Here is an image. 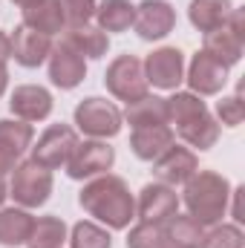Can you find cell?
<instances>
[{"label": "cell", "instance_id": "29", "mask_svg": "<svg viewBox=\"0 0 245 248\" xmlns=\"http://www.w3.org/2000/svg\"><path fill=\"white\" fill-rule=\"evenodd\" d=\"M127 248H170L165 228L153 225V222H138L130 234H127Z\"/></svg>", "mask_w": 245, "mask_h": 248}, {"label": "cell", "instance_id": "22", "mask_svg": "<svg viewBox=\"0 0 245 248\" xmlns=\"http://www.w3.org/2000/svg\"><path fill=\"white\" fill-rule=\"evenodd\" d=\"M124 122L130 124L133 130L136 127H153V124H168V101L159 98V95H141L138 101L127 104L124 110Z\"/></svg>", "mask_w": 245, "mask_h": 248}, {"label": "cell", "instance_id": "37", "mask_svg": "<svg viewBox=\"0 0 245 248\" xmlns=\"http://www.w3.org/2000/svg\"><path fill=\"white\" fill-rule=\"evenodd\" d=\"M6 196H9V190H6V182L0 179V208H3V202H6Z\"/></svg>", "mask_w": 245, "mask_h": 248}, {"label": "cell", "instance_id": "12", "mask_svg": "<svg viewBox=\"0 0 245 248\" xmlns=\"http://www.w3.org/2000/svg\"><path fill=\"white\" fill-rule=\"evenodd\" d=\"M199 170V159L190 147L182 144H170L156 162H153V173L162 185H184L193 173Z\"/></svg>", "mask_w": 245, "mask_h": 248}, {"label": "cell", "instance_id": "9", "mask_svg": "<svg viewBox=\"0 0 245 248\" xmlns=\"http://www.w3.org/2000/svg\"><path fill=\"white\" fill-rule=\"evenodd\" d=\"M144 63V78L147 84L159 87V90H176L184 81V55L176 46H162L156 52L147 55Z\"/></svg>", "mask_w": 245, "mask_h": 248}, {"label": "cell", "instance_id": "11", "mask_svg": "<svg viewBox=\"0 0 245 248\" xmlns=\"http://www.w3.org/2000/svg\"><path fill=\"white\" fill-rule=\"evenodd\" d=\"M133 26H136L141 41H162L165 35L173 32L176 12L168 0H144L141 6H136Z\"/></svg>", "mask_w": 245, "mask_h": 248}, {"label": "cell", "instance_id": "4", "mask_svg": "<svg viewBox=\"0 0 245 248\" xmlns=\"http://www.w3.org/2000/svg\"><path fill=\"white\" fill-rule=\"evenodd\" d=\"M52 193V170L41 168L38 162H17V168L12 170V185L9 196H15L17 205L23 208H41Z\"/></svg>", "mask_w": 245, "mask_h": 248}, {"label": "cell", "instance_id": "16", "mask_svg": "<svg viewBox=\"0 0 245 248\" xmlns=\"http://www.w3.org/2000/svg\"><path fill=\"white\" fill-rule=\"evenodd\" d=\"M9 107L20 122H44L52 113V95L44 87L23 84V87H15V93L9 98Z\"/></svg>", "mask_w": 245, "mask_h": 248}, {"label": "cell", "instance_id": "23", "mask_svg": "<svg viewBox=\"0 0 245 248\" xmlns=\"http://www.w3.org/2000/svg\"><path fill=\"white\" fill-rule=\"evenodd\" d=\"M162 228H165L170 248H199L202 237H205V225L196 222L190 214H173Z\"/></svg>", "mask_w": 245, "mask_h": 248}, {"label": "cell", "instance_id": "33", "mask_svg": "<svg viewBox=\"0 0 245 248\" xmlns=\"http://www.w3.org/2000/svg\"><path fill=\"white\" fill-rule=\"evenodd\" d=\"M12 58V41H9V35L0 29V66H6Z\"/></svg>", "mask_w": 245, "mask_h": 248}, {"label": "cell", "instance_id": "15", "mask_svg": "<svg viewBox=\"0 0 245 248\" xmlns=\"http://www.w3.org/2000/svg\"><path fill=\"white\" fill-rule=\"evenodd\" d=\"M9 41H12V58L26 69L41 66L52 52V38H46V35H41L23 23L15 29V35H9Z\"/></svg>", "mask_w": 245, "mask_h": 248}, {"label": "cell", "instance_id": "18", "mask_svg": "<svg viewBox=\"0 0 245 248\" xmlns=\"http://www.w3.org/2000/svg\"><path fill=\"white\" fill-rule=\"evenodd\" d=\"M23 26L35 29V32H41V35H46V38L63 32V29H66V20H63L61 3H58V0H41V3L23 9Z\"/></svg>", "mask_w": 245, "mask_h": 248}, {"label": "cell", "instance_id": "32", "mask_svg": "<svg viewBox=\"0 0 245 248\" xmlns=\"http://www.w3.org/2000/svg\"><path fill=\"white\" fill-rule=\"evenodd\" d=\"M216 113H219V122L228 124V127H237V124H243L245 107H243V98H240V93H237V95H231V98H222V101L216 104Z\"/></svg>", "mask_w": 245, "mask_h": 248}, {"label": "cell", "instance_id": "31", "mask_svg": "<svg viewBox=\"0 0 245 248\" xmlns=\"http://www.w3.org/2000/svg\"><path fill=\"white\" fill-rule=\"evenodd\" d=\"M63 9V20H66V29L72 26H84L95 17V0H58Z\"/></svg>", "mask_w": 245, "mask_h": 248}, {"label": "cell", "instance_id": "20", "mask_svg": "<svg viewBox=\"0 0 245 248\" xmlns=\"http://www.w3.org/2000/svg\"><path fill=\"white\" fill-rule=\"evenodd\" d=\"M63 32H66L63 35V44L72 46L78 55H84V58H101V55H107L110 35L101 32L98 26L84 23V26H72V29H63Z\"/></svg>", "mask_w": 245, "mask_h": 248}, {"label": "cell", "instance_id": "19", "mask_svg": "<svg viewBox=\"0 0 245 248\" xmlns=\"http://www.w3.org/2000/svg\"><path fill=\"white\" fill-rule=\"evenodd\" d=\"M243 49H245V41L240 35H234L228 26H219V29H214V32H205V46H202V52H208L211 58H216V61L225 63V66L240 63Z\"/></svg>", "mask_w": 245, "mask_h": 248}, {"label": "cell", "instance_id": "34", "mask_svg": "<svg viewBox=\"0 0 245 248\" xmlns=\"http://www.w3.org/2000/svg\"><path fill=\"white\" fill-rule=\"evenodd\" d=\"M15 168H17V162H15V159H12V156H6V153H3V150H0V179H3V176H6V173H12V170H15Z\"/></svg>", "mask_w": 245, "mask_h": 248}, {"label": "cell", "instance_id": "35", "mask_svg": "<svg viewBox=\"0 0 245 248\" xmlns=\"http://www.w3.org/2000/svg\"><path fill=\"white\" fill-rule=\"evenodd\" d=\"M6 87H9V69H6V66H0V95L6 93Z\"/></svg>", "mask_w": 245, "mask_h": 248}, {"label": "cell", "instance_id": "28", "mask_svg": "<svg viewBox=\"0 0 245 248\" xmlns=\"http://www.w3.org/2000/svg\"><path fill=\"white\" fill-rule=\"evenodd\" d=\"M69 248H113L107 228L95 222H75L69 231Z\"/></svg>", "mask_w": 245, "mask_h": 248}, {"label": "cell", "instance_id": "1", "mask_svg": "<svg viewBox=\"0 0 245 248\" xmlns=\"http://www.w3.org/2000/svg\"><path fill=\"white\" fill-rule=\"evenodd\" d=\"M78 202L90 217H95L113 231H124L136 219V199L122 176H110V173L95 176L92 182L84 185Z\"/></svg>", "mask_w": 245, "mask_h": 248}, {"label": "cell", "instance_id": "26", "mask_svg": "<svg viewBox=\"0 0 245 248\" xmlns=\"http://www.w3.org/2000/svg\"><path fill=\"white\" fill-rule=\"evenodd\" d=\"M95 17H98V29L101 32H127L133 26L136 17V6L130 0H101L95 6Z\"/></svg>", "mask_w": 245, "mask_h": 248}, {"label": "cell", "instance_id": "10", "mask_svg": "<svg viewBox=\"0 0 245 248\" xmlns=\"http://www.w3.org/2000/svg\"><path fill=\"white\" fill-rule=\"evenodd\" d=\"M136 214L141 222H153V225H165L173 214H179V196L170 185L153 182L144 185L136 202Z\"/></svg>", "mask_w": 245, "mask_h": 248}, {"label": "cell", "instance_id": "14", "mask_svg": "<svg viewBox=\"0 0 245 248\" xmlns=\"http://www.w3.org/2000/svg\"><path fill=\"white\" fill-rule=\"evenodd\" d=\"M49 78H52V84L61 87V90H75V87L87 78V58L78 55L72 46H66L61 41V44L52 46V52H49Z\"/></svg>", "mask_w": 245, "mask_h": 248}, {"label": "cell", "instance_id": "13", "mask_svg": "<svg viewBox=\"0 0 245 248\" xmlns=\"http://www.w3.org/2000/svg\"><path fill=\"white\" fill-rule=\"evenodd\" d=\"M184 81L190 84L193 95H216L228 81V66L219 63L216 58H211L208 52H196L190 66H187Z\"/></svg>", "mask_w": 245, "mask_h": 248}, {"label": "cell", "instance_id": "25", "mask_svg": "<svg viewBox=\"0 0 245 248\" xmlns=\"http://www.w3.org/2000/svg\"><path fill=\"white\" fill-rule=\"evenodd\" d=\"M35 139V130L29 122L20 119H0V150L6 156H12L15 162H20V156L29 150Z\"/></svg>", "mask_w": 245, "mask_h": 248}, {"label": "cell", "instance_id": "27", "mask_svg": "<svg viewBox=\"0 0 245 248\" xmlns=\"http://www.w3.org/2000/svg\"><path fill=\"white\" fill-rule=\"evenodd\" d=\"M66 240V225L58 217H41L32 225V234L26 240L29 248H61Z\"/></svg>", "mask_w": 245, "mask_h": 248}, {"label": "cell", "instance_id": "5", "mask_svg": "<svg viewBox=\"0 0 245 248\" xmlns=\"http://www.w3.org/2000/svg\"><path fill=\"white\" fill-rule=\"evenodd\" d=\"M122 110L107 98H84L75 107V124L90 139H113L122 130Z\"/></svg>", "mask_w": 245, "mask_h": 248}, {"label": "cell", "instance_id": "6", "mask_svg": "<svg viewBox=\"0 0 245 248\" xmlns=\"http://www.w3.org/2000/svg\"><path fill=\"white\" fill-rule=\"evenodd\" d=\"M104 84L119 101H127V104H133L141 95H147V87H150L147 78H144V63L136 55H119L107 66Z\"/></svg>", "mask_w": 245, "mask_h": 248}, {"label": "cell", "instance_id": "3", "mask_svg": "<svg viewBox=\"0 0 245 248\" xmlns=\"http://www.w3.org/2000/svg\"><path fill=\"white\" fill-rule=\"evenodd\" d=\"M228 199H231V185L225 176L214 170H196L184 182V205L187 214L202 222V225H216L228 214Z\"/></svg>", "mask_w": 245, "mask_h": 248}, {"label": "cell", "instance_id": "21", "mask_svg": "<svg viewBox=\"0 0 245 248\" xmlns=\"http://www.w3.org/2000/svg\"><path fill=\"white\" fill-rule=\"evenodd\" d=\"M35 217L23 208H0V246L17 248L26 246L29 234H32Z\"/></svg>", "mask_w": 245, "mask_h": 248}, {"label": "cell", "instance_id": "8", "mask_svg": "<svg viewBox=\"0 0 245 248\" xmlns=\"http://www.w3.org/2000/svg\"><path fill=\"white\" fill-rule=\"evenodd\" d=\"M75 144H78V136L69 124H52L41 133L38 144L32 147V162H38L46 170H58L72 156Z\"/></svg>", "mask_w": 245, "mask_h": 248}, {"label": "cell", "instance_id": "17", "mask_svg": "<svg viewBox=\"0 0 245 248\" xmlns=\"http://www.w3.org/2000/svg\"><path fill=\"white\" fill-rule=\"evenodd\" d=\"M173 144V127L170 124H153V127H136L130 136V147L141 162H156L168 147Z\"/></svg>", "mask_w": 245, "mask_h": 248}, {"label": "cell", "instance_id": "2", "mask_svg": "<svg viewBox=\"0 0 245 248\" xmlns=\"http://www.w3.org/2000/svg\"><path fill=\"white\" fill-rule=\"evenodd\" d=\"M168 101V124L176 127L179 139L187 141L190 147L208 150L219 139V124L205 107V101L193 93H173Z\"/></svg>", "mask_w": 245, "mask_h": 248}, {"label": "cell", "instance_id": "24", "mask_svg": "<svg viewBox=\"0 0 245 248\" xmlns=\"http://www.w3.org/2000/svg\"><path fill=\"white\" fill-rule=\"evenodd\" d=\"M231 9H234L231 0H190L187 17L199 32H214V29L225 26Z\"/></svg>", "mask_w": 245, "mask_h": 248}, {"label": "cell", "instance_id": "36", "mask_svg": "<svg viewBox=\"0 0 245 248\" xmlns=\"http://www.w3.org/2000/svg\"><path fill=\"white\" fill-rule=\"evenodd\" d=\"M15 6H20V9H29V6H35V3H41V0H12Z\"/></svg>", "mask_w": 245, "mask_h": 248}, {"label": "cell", "instance_id": "7", "mask_svg": "<svg viewBox=\"0 0 245 248\" xmlns=\"http://www.w3.org/2000/svg\"><path fill=\"white\" fill-rule=\"evenodd\" d=\"M116 162V150L101 141V139H90V141H78L72 156L66 159V173L69 179H95L101 173H107Z\"/></svg>", "mask_w": 245, "mask_h": 248}, {"label": "cell", "instance_id": "30", "mask_svg": "<svg viewBox=\"0 0 245 248\" xmlns=\"http://www.w3.org/2000/svg\"><path fill=\"white\" fill-rule=\"evenodd\" d=\"M245 237L240 231V225H216L202 237L199 248H243Z\"/></svg>", "mask_w": 245, "mask_h": 248}]
</instances>
